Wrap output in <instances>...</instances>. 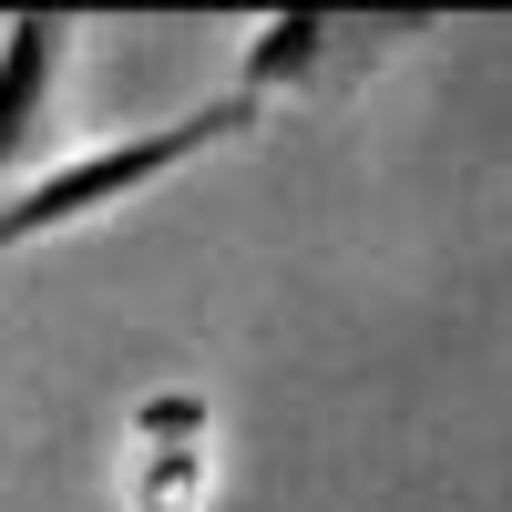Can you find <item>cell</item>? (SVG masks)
I'll return each mask as SVG.
<instances>
[{"label": "cell", "mask_w": 512, "mask_h": 512, "mask_svg": "<svg viewBox=\"0 0 512 512\" xmlns=\"http://www.w3.org/2000/svg\"><path fill=\"white\" fill-rule=\"evenodd\" d=\"M256 123H267V103L216 93V103H195V113H175V123H144V134H113V144L72 154V164H41L31 185H0V256H21V246L62 236V226H82V216H103V205H123V195H144L154 175H175V164L256 134Z\"/></svg>", "instance_id": "cell-1"}, {"label": "cell", "mask_w": 512, "mask_h": 512, "mask_svg": "<svg viewBox=\"0 0 512 512\" xmlns=\"http://www.w3.org/2000/svg\"><path fill=\"white\" fill-rule=\"evenodd\" d=\"M420 21H338V11H277L246 31V62H236V93L267 103V93H308V82H349L369 52L410 41Z\"/></svg>", "instance_id": "cell-2"}, {"label": "cell", "mask_w": 512, "mask_h": 512, "mask_svg": "<svg viewBox=\"0 0 512 512\" xmlns=\"http://www.w3.org/2000/svg\"><path fill=\"white\" fill-rule=\"evenodd\" d=\"M62 52H72L62 11H11L0 21V185H11L21 144L41 134V103H52V82H62Z\"/></svg>", "instance_id": "cell-3"}]
</instances>
